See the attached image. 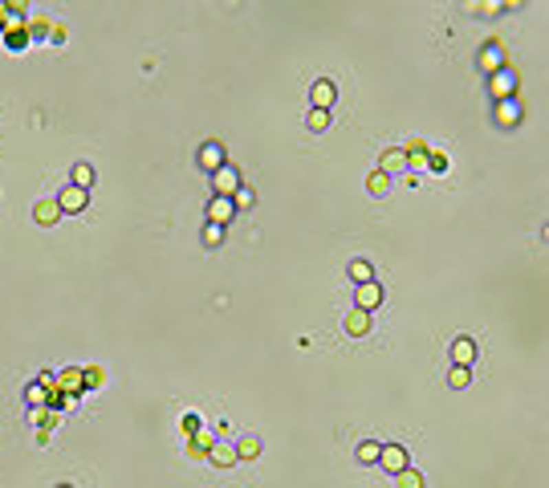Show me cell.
Returning a JSON list of instances; mask_svg holds the SVG:
<instances>
[{"mask_svg":"<svg viewBox=\"0 0 549 488\" xmlns=\"http://www.w3.org/2000/svg\"><path fill=\"white\" fill-rule=\"evenodd\" d=\"M488 89H493V98L497 102H504V98H517V74L504 65V70H497L493 74V82H488Z\"/></svg>","mask_w":549,"mask_h":488,"instance_id":"obj_11","label":"cell"},{"mask_svg":"<svg viewBox=\"0 0 549 488\" xmlns=\"http://www.w3.org/2000/svg\"><path fill=\"white\" fill-rule=\"evenodd\" d=\"M342 330H346V338H366V334H370V313L350 310L342 317Z\"/></svg>","mask_w":549,"mask_h":488,"instance_id":"obj_14","label":"cell"},{"mask_svg":"<svg viewBox=\"0 0 549 488\" xmlns=\"http://www.w3.org/2000/svg\"><path fill=\"white\" fill-rule=\"evenodd\" d=\"M497 123H501L504 131L521 123V102H517V98H504V102H497Z\"/></svg>","mask_w":549,"mask_h":488,"instance_id":"obj_16","label":"cell"},{"mask_svg":"<svg viewBox=\"0 0 549 488\" xmlns=\"http://www.w3.org/2000/svg\"><path fill=\"white\" fill-rule=\"evenodd\" d=\"M427 167H431V171H444V167H448V159H444L440 151H427Z\"/></svg>","mask_w":549,"mask_h":488,"instance_id":"obj_31","label":"cell"},{"mask_svg":"<svg viewBox=\"0 0 549 488\" xmlns=\"http://www.w3.org/2000/svg\"><path fill=\"white\" fill-rule=\"evenodd\" d=\"M4 29H8V4L0 0V33H4Z\"/></svg>","mask_w":549,"mask_h":488,"instance_id":"obj_33","label":"cell"},{"mask_svg":"<svg viewBox=\"0 0 549 488\" xmlns=\"http://www.w3.org/2000/svg\"><path fill=\"white\" fill-rule=\"evenodd\" d=\"M476 65L493 78L497 70H504V49H501V41H488V45H480V53H476Z\"/></svg>","mask_w":549,"mask_h":488,"instance_id":"obj_8","label":"cell"},{"mask_svg":"<svg viewBox=\"0 0 549 488\" xmlns=\"http://www.w3.org/2000/svg\"><path fill=\"white\" fill-rule=\"evenodd\" d=\"M57 208H61V216H78V212H86V208H90V191H82V187L65 183V187L57 191Z\"/></svg>","mask_w":549,"mask_h":488,"instance_id":"obj_2","label":"cell"},{"mask_svg":"<svg viewBox=\"0 0 549 488\" xmlns=\"http://www.w3.org/2000/svg\"><path fill=\"white\" fill-rule=\"evenodd\" d=\"M69 183H74V187H82V191H90L94 183H98V171H94L90 163H74V171H69Z\"/></svg>","mask_w":549,"mask_h":488,"instance_id":"obj_18","label":"cell"},{"mask_svg":"<svg viewBox=\"0 0 549 488\" xmlns=\"http://www.w3.org/2000/svg\"><path fill=\"white\" fill-rule=\"evenodd\" d=\"M57 488H74V485H57Z\"/></svg>","mask_w":549,"mask_h":488,"instance_id":"obj_34","label":"cell"},{"mask_svg":"<svg viewBox=\"0 0 549 488\" xmlns=\"http://www.w3.org/2000/svg\"><path fill=\"white\" fill-rule=\"evenodd\" d=\"M448 354H452V366H468V370H472V362H476V338L456 334L452 346H448Z\"/></svg>","mask_w":549,"mask_h":488,"instance_id":"obj_7","label":"cell"},{"mask_svg":"<svg viewBox=\"0 0 549 488\" xmlns=\"http://www.w3.org/2000/svg\"><path fill=\"white\" fill-rule=\"evenodd\" d=\"M29 41H33V37H29V25H8V29H4V45H8L12 53L29 49Z\"/></svg>","mask_w":549,"mask_h":488,"instance_id":"obj_17","label":"cell"},{"mask_svg":"<svg viewBox=\"0 0 549 488\" xmlns=\"http://www.w3.org/2000/svg\"><path fill=\"white\" fill-rule=\"evenodd\" d=\"M378 452H383V440H358V447H354V460L358 464H378Z\"/></svg>","mask_w":549,"mask_h":488,"instance_id":"obj_19","label":"cell"},{"mask_svg":"<svg viewBox=\"0 0 549 488\" xmlns=\"http://www.w3.org/2000/svg\"><path fill=\"white\" fill-rule=\"evenodd\" d=\"M61 387H69L74 395H78V391H86V387H82V370H78V366H65V374H61Z\"/></svg>","mask_w":549,"mask_h":488,"instance_id":"obj_29","label":"cell"},{"mask_svg":"<svg viewBox=\"0 0 549 488\" xmlns=\"http://www.w3.org/2000/svg\"><path fill=\"white\" fill-rule=\"evenodd\" d=\"M224 236H228V228H220V224H204V232H200L204 248H220V244H224Z\"/></svg>","mask_w":549,"mask_h":488,"instance_id":"obj_22","label":"cell"},{"mask_svg":"<svg viewBox=\"0 0 549 488\" xmlns=\"http://www.w3.org/2000/svg\"><path fill=\"white\" fill-rule=\"evenodd\" d=\"M334 102H338V86L330 78H318L310 86V110H334Z\"/></svg>","mask_w":549,"mask_h":488,"instance_id":"obj_6","label":"cell"},{"mask_svg":"<svg viewBox=\"0 0 549 488\" xmlns=\"http://www.w3.org/2000/svg\"><path fill=\"white\" fill-rule=\"evenodd\" d=\"M208 464L220 468V472L236 468V447H232V440H216V444L208 447Z\"/></svg>","mask_w":549,"mask_h":488,"instance_id":"obj_10","label":"cell"},{"mask_svg":"<svg viewBox=\"0 0 549 488\" xmlns=\"http://www.w3.org/2000/svg\"><path fill=\"white\" fill-rule=\"evenodd\" d=\"M366 191H370V195H387V191H391V176H383V171L374 167V171L366 176Z\"/></svg>","mask_w":549,"mask_h":488,"instance_id":"obj_24","label":"cell"},{"mask_svg":"<svg viewBox=\"0 0 549 488\" xmlns=\"http://www.w3.org/2000/svg\"><path fill=\"white\" fill-rule=\"evenodd\" d=\"M236 447V464H252V460H261V436H240V440H232Z\"/></svg>","mask_w":549,"mask_h":488,"instance_id":"obj_12","label":"cell"},{"mask_svg":"<svg viewBox=\"0 0 549 488\" xmlns=\"http://www.w3.org/2000/svg\"><path fill=\"white\" fill-rule=\"evenodd\" d=\"M378 468H383V472H391V476H399L403 468H411L407 447H403V444H383V452H378Z\"/></svg>","mask_w":549,"mask_h":488,"instance_id":"obj_3","label":"cell"},{"mask_svg":"<svg viewBox=\"0 0 549 488\" xmlns=\"http://www.w3.org/2000/svg\"><path fill=\"white\" fill-rule=\"evenodd\" d=\"M232 216H236V204H232L228 195H212V200H208V224H220V228H228Z\"/></svg>","mask_w":549,"mask_h":488,"instance_id":"obj_9","label":"cell"},{"mask_svg":"<svg viewBox=\"0 0 549 488\" xmlns=\"http://www.w3.org/2000/svg\"><path fill=\"white\" fill-rule=\"evenodd\" d=\"M240 183H244V179H240V167H236V163H224V167L212 176V195H228L232 200V195L240 191Z\"/></svg>","mask_w":549,"mask_h":488,"instance_id":"obj_4","label":"cell"},{"mask_svg":"<svg viewBox=\"0 0 549 488\" xmlns=\"http://www.w3.org/2000/svg\"><path fill=\"white\" fill-rule=\"evenodd\" d=\"M346 277H350L354 285H366V281H374V268H370V261H366V257H354V261L346 265Z\"/></svg>","mask_w":549,"mask_h":488,"instance_id":"obj_20","label":"cell"},{"mask_svg":"<svg viewBox=\"0 0 549 488\" xmlns=\"http://www.w3.org/2000/svg\"><path fill=\"white\" fill-rule=\"evenodd\" d=\"M427 485V476L419 472V468H403L399 476H395V488H423Z\"/></svg>","mask_w":549,"mask_h":488,"instance_id":"obj_23","label":"cell"},{"mask_svg":"<svg viewBox=\"0 0 549 488\" xmlns=\"http://www.w3.org/2000/svg\"><path fill=\"white\" fill-rule=\"evenodd\" d=\"M212 444H216V440H212L208 432H195V436L187 440V456H191V460H208V447Z\"/></svg>","mask_w":549,"mask_h":488,"instance_id":"obj_21","label":"cell"},{"mask_svg":"<svg viewBox=\"0 0 549 488\" xmlns=\"http://www.w3.org/2000/svg\"><path fill=\"white\" fill-rule=\"evenodd\" d=\"M33 220L41 224V228H53V224L61 220V208H57V200H37V204H33Z\"/></svg>","mask_w":549,"mask_h":488,"instance_id":"obj_15","label":"cell"},{"mask_svg":"<svg viewBox=\"0 0 549 488\" xmlns=\"http://www.w3.org/2000/svg\"><path fill=\"white\" fill-rule=\"evenodd\" d=\"M468 383H472V370H468V366H452V370H448V387H452V391H464Z\"/></svg>","mask_w":549,"mask_h":488,"instance_id":"obj_27","label":"cell"},{"mask_svg":"<svg viewBox=\"0 0 549 488\" xmlns=\"http://www.w3.org/2000/svg\"><path fill=\"white\" fill-rule=\"evenodd\" d=\"M102 383H106V370H102V366H82V387H86V391L102 387Z\"/></svg>","mask_w":549,"mask_h":488,"instance_id":"obj_26","label":"cell"},{"mask_svg":"<svg viewBox=\"0 0 549 488\" xmlns=\"http://www.w3.org/2000/svg\"><path fill=\"white\" fill-rule=\"evenodd\" d=\"M383 285L378 281H366V285H354V310H363V313H374L378 306H383Z\"/></svg>","mask_w":549,"mask_h":488,"instance_id":"obj_5","label":"cell"},{"mask_svg":"<svg viewBox=\"0 0 549 488\" xmlns=\"http://www.w3.org/2000/svg\"><path fill=\"white\" fill-rule=\"evenodd\" d=\"M224 163H228V147H224L220 138H204V142L195 147V167H200V171L216 176Z\"/></svg>","mask_w":549,"mask_h":488,"instance_id":"obj_1","label":"cell"},{"mask_svg":"<svg viewBox=\"0 0 549 488\" xmlns=\"http://www.w3.org/2000/svg\"><path fill=\"white\" fill-rule=\"evenodd\" d=\"M183 432L195 436V432H200V415H183Z\"/></svg>","mask_w":549,"mask_h":488,"instance_id":"obj_32","label":"cell"},{"mask_svg":"<svg viewBox=\"0 0 549 488\" xmlns=\"http://www.w3.org/2000/svg\"><path fill=\"white\" fill-rule=\"evenodd\" d=\"M378 171H383V176H391V171H407V151H403V147H387V151L378 155Z\"/></svg>","mask_w":549,"mask_h":488,"instance_id":"obj_13","label":"cell"},{"mask_svg":"<svg viewBox=\"0 0 549 488\" xmlns=\"http://www.w3.org/2000/svg\"><path fill=\"white\" fill-rule=\"evenodd\" d=\"M232 204H236V212H248V208H252V204H257V191H252V187H248V183H240V191H236V195H232Z\"/></svg>","mask_w":549,"mask_h":488,"instance_id":"obj_25","label":"cell"},{"mask_svg":"<svg viewBox=\"0 0 549 488\" xmlns=\"http://www.w3.org/2000/svg\"><path fill=\"white\" fill-rule=\"evenodd\" d=\"M305 127H310L314 134L330 131V110H310V114H305Z\"/></svg>","mask_w":549,"mask_h":488,"instance_id":"obj_28","label":"cell"},{"mask_svg":"<svg viewBox=\"0 0 549 488\" xmlns=\"http://www.w3.org/2000/svg\"><path fill=\"white\" fill-rule=\"evenodd\" d=\"M25 399H29V407H45V387L41 383H29L25 387Z\"/></svg>","mask_w":549,"mask_h":488,"instance_id":"obj_30","label":"cell"}]
</instances>
